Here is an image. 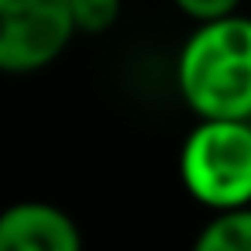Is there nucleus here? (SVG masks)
<instances>
[{"mask_svg": "<svg viewBox=\"0 0 251 251\" xmlns=\"http://www.w3.org/2000/svg\"><path fill=\"white\" fill-rule=\"evenodd\" d=\"M76 38L69 0H0V73L31 76L62 59Z\"/></svg>", "mask_w": 251, "mask_h": 251, "instance_id": "7ed1b4c3", "label": "nucleus"}, {"mask_svg": "<svg viewBox=\"0 0 251 251\" xmlns=\"http://www.w3.org/2000/svg\"><path fill=\"white\" fill-rule=\"evenodd\" d=\"M172 7L189 18L193 25H206V21H220L230 14H241V0H172Z\"/></svg>", "mask_w": 251, "mask_h": 251, "instance_id": "0eeeda50", "label": "nucleus"}, {"mask_svg": "<svg viewBox=\"0 0 251 251\" xmlns=\"http://www.w3.org/2000/svg\"><path fill=\"white\" fill-rule=\"evenodd\" d=\"M179 179L213 213L251 206V121H196L179 148Z\"/></svg>", "mask_w": 251, "mask_h": 251, "instance_id": "f03ea898", "label": "nucleus"}, {"mask_svg": "<svg viewBox=\"0 0 251 251\" xmlns=\"http://www.w3.org/2000/svg\"><path fill=\"white\" fill-rule=\"evenodd\" d=\"M76 35H107L124 11V0H69Z\"/></svg>", "mask_w": 251, "mask_h": 251, "instance_id": "423d86ee", "label": "nucleus"}, {"mask_svg": "<svg viewBox=\"0 0 251 251\" xmlns=\"http://www.w3.org/2000/svg\"><path fill=\"white\" fill-rule=\"evenodd\" d=\"M176 86L200 121H251V18L196 25L179 49Z\"/></svg>", "mask_w": 251, "mask_h": 251, "instance_id": "f257e3e1", "label": "nucleus"}, {"mask_svg": "<svg viewBox=\"0 0 251 251\" xmlns=\"http://www.w3.org/2000/svg\"><path fill=\"white\" fill-rule=\"evenodd\" d=\"M0 251H83V230L49 200H18L0 210Z\"/></svg>", "mask_w": 251, "mask_h": 251, "instance_id": "20e7f679", "label": "nucleus"}, {"mask_svg": "<svg viewBox=\"0 0 251 251\" xmlns=\"http://www.w3.org/2000/svg\"><path fill=\"white\" fill-rule=\"evenodd\" d=\"M189 251H251V206L213 213Z\"/></svg>", "mask_w": 251, "mask_h": 251, "instance_id": "39448f33", "label": "nucleus"}]
</instances>
